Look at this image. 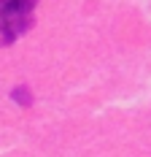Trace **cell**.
Returning a JSON list of instances; mask_svg holds the SVG:
<instances>
[{"instance_id": "6da1fadb", "label": "cell", "mask_w": 151, "mask_h": 157, "mask_svg": "<svg viewBox=\"0 0 151 157\" xmlns=\"http://www.w3.org/2000/svg\"><path fill=\"white\" fill-rule=\"evenodd\" d=\"M38 0H0V46L14 44L32 27V11Z\"/></svg>"}, {"instance_id": "7a4b0ae2", "label": "cell", "mask_w": 151, "mask_h": 157, "mask_svg": "<svg viewBox=\"0 0 151 157\" xmlns=\"http://www.w3.org/2000/svg\"><path fill=\"white\" fill-rule=\"evenodd\" d=\"M11 98H14L19 106H30V103H32V95H30L27 87H16L14 92H11Z\"/></svg>"}]
</instances>
